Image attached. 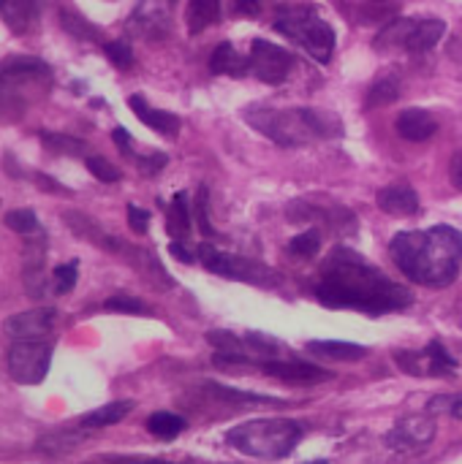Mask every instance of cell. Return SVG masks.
<instances>
[{"mask_svg": "<svg viewBox=\"0 0 462 464\" xmlns=\"http://www.w3.org/2000/svg\"><path fill=\"white\" fill-rule=\"evenodd\" d=\"M185 419L177 416V413H169V411H158L147 419V432L158 440H174L177 435L185 432Z\"/></svg>", "mask_w": 462, "mask_h": 464, "instance_id": "cell-22", "label": "cell"}, {"mask_svg": "<svg viewBox=\"0 0 462 464\" xmlns=\"http://www.w3.org/2000/svg\"><path fill=\"white\" fill-rule=\"evenodd\" d=\"M41 141L49 147V150H57V152H65V155H76V152H84V141L74 139V136H63V133H41Z\"/></svg>", "mask_w": 462, "mask_h": 464, "instance_id": "cell-32", "label": "cell"}, {"mask_svg": "<svg viewBox=\"0 0 462 464\" xmlns=\"http://www.w3.org/2000/svg\"><path fill=\"white\" fill-rule=\"evenodd\" d=\"M210 394L223 400V402H234V405H283V400L270 397V394H253V392H242V389H231L223 383H207Z\"/></svg>", "mask_w": 462, "mask_h": 464, "instance_id": "cell-21", "label": "cell"}, {"mask_svg": "<svg viewBox=\"0 0 462 464\" xmlns=\"http://www.w3.org/2000/svg\"><path fill=\"white\" fill-rule=\"evenodd\" d=\"M193 212H196V226L204 237H215V228L210 223V198H207V185L199 188L196 201H193Z\"/></svg>", "mask_w": 462, "mask_h": 464, "instance_id": "cell-33", "label": "cell"}, {"mask_svg": "<svg viewBox=\"0 0 462 464\" xmlns=\"http://www.w3.org/2000/svg\"><path fill=\"white\" fill-rule=\"evenodd\" d=\"M308 351L324 359H335V362H359L368 356L365 345L357 343H340V340H310Z\"/></svg>", "mask_w": 462, "mask_h": 464, "instance_id": "cell-19", "label": "cell"}, {"mask_svg": "<svg viewBox=\"0 0 462 464\" xmlns=\"http://www.w3.org/2000/svg\"><path fill=\"white\" fill-rule=\"evenodd\" d=\"M251 73L267 84H280L286 82V76L291 73V65H294V57L291 52H286L283 46L272 44V41H264V38H256L251 44Z\"/></svg>", "mask_w": 462, "mask_h": 464, "instance_id": "cell-9", "label": "cell"}, {"mask_svg": "<svg viewBox=\"0 0 462 464\" xmlns=\"http://www.w3.org/2000/svg\"><path fill=\"white\" fill-rule=\"evenodd\" d=\"M400 98V79L398 76H384V79H378L373 87H370V92H368V106H389V103H395Z\"/></svg>", "mask_w": 462, "mask_h": 464, "instance_id": "cell-26", "label": "cell"}, {"mask_svg": "<svg viewBox=\"0 0 462 464\" xmlns=\"http://www.w3.org/2000/svg\"><path fill=\"white\" fill-rule=\"evenodd\" d=\"M191 231V209H188V196L177 193L169 209V234L172 237H185Z\"/></svg>", "mask_w": 462, "mask_h": 464, "instance_id": "cell-27", "label": "cell"}, {"mask_svg": "<svg viewBox=\"0 0 462 464\" xmlns=\"http://www.w3.org/2000/svg\"><path fill=\"white\" fill-rule=\"evenodd\" d=\"M425 356H428V375H433V378H452L455 375L457 359L444 348V343H438V340L428 343Z\"/></svg>", "mask_w": 462, "mask_h": 464, "instance_id": "cell-24", "label": "cell"}, {"mask_svg": "<svg viewBox=\"0 0 462 464\" xmlns=\"http://www.w3.org/2000/svg\"><path fill=\"white\" fill-rule=\"evenodd\" d=\"M52 367V343L46 340H14L8 348V375L22 386H38Z\"/></svg>", "mask_w": 462, "mask_h": 464, "instance_id": "cell-6", "label": "cell"}, {"mask_svg": "<svg viewBox=\"0 0 462 464\" xmlns=\"http://www.w3.org/2000/svg\"><path fill=\"white\" fill-rule=\"evenodd\" d=\"M210 71L226 73V76H245V73H251V57H242L229 41H223L215 46V52L210 57Z\"/></svg>", "mask_w": 462, "mask_h": 464, "instance_id": "cell-17", "label": "cell"}, {"mask_svg": "<svg viewBox=\"0 0 462 464\" xmlns=\"http://www.w3.org/2000/svg\"><path fill=\"white\" fill-rule=\"evenodd\" d=\"M316 299L329 310H359L365 315H387L411 304L406 288L392 283L362 256L343 247L327 258Z\"/></svg>", "mask_w": 462, "mask_h": 464, "instance_id": "cell-1", "label": "cell"}, {"mask_svg": "<svg viewBox=\"0 0 462 464\" xmlns=\"http://www.w3.org/2000/svg\"><path fill=\"white\" fill-rule=\"evenodd\" d=\"M103 310L106 313H123V315H150V310L139 299H131V296H112L103 302Z\"/></svg>", "mask_w": 462, "mask_h": 464, "instance_id": "cell-34", "label": "cell"}, {"mask_svg": "<svg viewBox=\"0 0 462 464\" xmlns=\"http://www.w3.org/2000/svg\"><path fill=\"white\" fill-rule=\"evenodd\" d=\"M5 226L16 234H35L41 228L38 223V215L33 209H14L5 215Z\"/></svg>", "mask_w": 462, "mask_h": 464, "instance_id": "cell-29", "label": "cell"}, {"mask_svg": "<svg viewBox=\"0 0 462 464\" xmlns=\"http://www.w3.org/2000/svg\"><path fill=\"white\" fill-rule=\"evenodd\" d=\"M436 421L430 416H408V419H400L384 438V443L392 449V451H403V454H411V451H422L428 449L433 440H436Z\"/></svg>", "mask_w": 462, "mask_h": 464, "instance_id": "cell-10", "label": "cell"}, {"mask_svg": "<svg viewBox=\"0 0 462 464\" xmlns=\"http://www.w3.org/2000/svg\"><path fill=\"white\" fill-rule=\"evenodd\" d=\"M38 11L41 0H5L0 5V14L14 33H27L38 22Z\"/></svg>", "mask_w": 462, "mask_h": 464, "instance_id": "cell-16", "label": "cell"}, {"mask_svg": "<svg viewBox=\"0 0 462 464\" xmlns=\"http://www.w3.org/2000/svg\"><path fill=\"white\" fill-rule=\"evenodd\" d=\"M128 106L133 109V114L152 130L163 133V136H177L180 130V117L172 114V111H161V109H152L142 95H131L128 98Z\"/></svg>", "mask_w": 462, "mask_h": 464, "instance_id": "cell-15", "label": "cell"}, {"mask_svg": "<svg viewBox=\"0 0 462 464\" xmlns=\"http://www.w3.org/2000/svg\"><path fill=\"white\" fill-rule=\"evenodd\" d=\"M234 11L242 14V16H259L261 0H234Z\"/></svg>", "mask_w": 462, "mask_h": 464, "instance_id": "cell-40", "label": "cell"}, {"mask_svg": "<svg viewBox=\"0 0 462 464\" xmlns=\"http://www.w3.org/2000/svg\"><path fill=\"white\" fill-rule=\"evenodd\" d=\"M60 19H63V27H65L71 35L84 38V41H98V30H95L87 19H82L79 14H74V11H63V14H60Z\"/></svg>", "mask_w": 462, "mask_h": 464, "instance_id": "cell-31", "label": "cell"}, {"mask_svg": "<svg viewBox=\"0 0 462 464\" xmlns=\"http://www.w3.org/2000/svg\"><path fill=\"white\" fill-rule=\"evenodd\" d=\"M112 139H114V144H117L120 150H125V152L131 150V133H128L125 128H114V130H112Z\"/></svg>", "mask_w": 462, "mask_h": 464, "instance_id": "cell-43", "label": "cell"}, {"mask_svg": "<svg viewBox=\"0 0 462 464\" xmlns=\"http://www.w3.org/2000/svg\"><path fill=\"white\" fill-rule=\"evenodd\" d=\"M128 226L133 234H147L150 228V212L136 207V204H128Z\"/></svg>", "mask_w": 462, "mask_h": 464, "instance_id": "cell-38", "label": "cell"}, {"mask_svg": "<svg viewBox=\"0 0 462 464\" xmlns=\"http://www.w3.org/2000/svg\"><path fill=\"white\" fill-rule=\"evenodd\" d=\"M275 30L294 38L297 44H302V49L319 60V63H329L332 52H335V30L329 22H324L316 11V5L310 3H283L278 8V19H275Z\"/></svg>", "mask_w": 462, "mask_h": 464, "instance_id": "cell-5", "label": "cell"}, {"mask_svg": "<svg viewBox=\"0 0 462 464\" xmlns=\"http://www.w3.org/2000/svg\"><path fill=\"white\" fill-rule=\"evenodd\" d=\"M139 166H142V171H144V174H155V171H161V169L166 166V155H163V152L147 155V158H142V160H139Z\"/></svg>", "mask_w": 462, "mask_h": 464, "instance_id": "cell-39", "label": "cell"}, {"mask_svg": "<svg viewBox=\"0 0 462 464\" xmlns=\"http://www.w3.org/2000/svg\"><path fill=\"white\" fill-rule=\"evenodd\" d=\"M199 261L212 272V275H221V277H229V280H242V283H253V285H264V283H275V275L264 266V264H256L251 258H242V256H231V253H221L218 247L212 245H199Z\"/></svg>", "mask_w": 462, "mask_h": 464, "instance_id": "cell-7", "label": "cell"}, {"mask_svg": "<svg viewBox=\"0 0 462 464\" xmlns=\"http://www.w3.org/2000/svg\"><path fill=\"white\" fill-rule=\"evenodd\" d=\"M169 253H172L177 261H182V264H191V261H193V256H191V253L185 250V245H182V242H177V239L169 245Z\"/></svg>", "mask_w": 462, "mask_h": 464, "instance_id": "cell-42", "label": "cell"}, {"mask_svg": "<svg viewBox=\"0 0 462 464\" xmlns=\"http://www.w3.org/2000/svg\"><path fill=\"white\" fill-rule=\"evenodd\" d=\"M447 35V22L444 19H422L417 22V27L411 30L408 41H406V49L408 52H430L433 46H438V41Z\"/></svg>", "mask_w": 462, "mask_h": 464, "instance_id": "cell-18", "label": "cell"}, {"mask_svg": "<svg viewBox=\"0 0 462 464\" xmlns=\"http://www.w3.org/2000/svg\"><path fill=\"white\" fill-rule=\"evenodd\" d=\"M376 204L381 212H387L392 218H406V215H414L419 209V196L408 185H387L378 190Z\"/></svg>", "mask_w": 462, "mask_h": 464, "instance_id": "cell-13", "label": "cell"}, {"mask_svg": "<svg viewBox=\"0 0 462 464\" xmlns=\"http://www.w3.org/2000/svg\"><path fill=\"white\" fill-rule=\"evenodd\" d=\"M321 250V234L316 228L305 231V234H297L291 242H289V253L297 256V258H313L316 253Z\"/></svg>", "mask_w": 462, "mask_h": 464, "instance_id": "cell-28", "label": "cell"}, {"mask_svg": "<svg viewBox=\"0 0 462 464\" xmlns=\"http://www.w3.org/2000/svg\"><path fill=\"white\" fill-rule=\"evenodd\" d=\"M370 3H398V0H370Z\"/></svg>", "mask_w": 462, "mask_h": 464, "instance_id": "cell-45", "label": "cell"}, {"mask_svg": "<svg viewBox=\"0 0 462 464\" xmlns=\"http://www.w3.org/2000/svg\"><path fill=\"white\" fill-rule=\"evenodd\" d=\"M449 177H452V185L462 190V150L452 158V166H449Z\"/></svg>", "mask_w": 462, "mask_h": 464, "instance_id": "cell-41", "label": "cell"}, {"mask_svg": "<svg viewBox=\"0 0 462 464\" xmlns=\"http://www.w3.org/2000/svg\"><path fill=\"white\" fill-rule=\"evenodd\" d=\"M245 120L251 128H256L259 133H264L267 139H272L280 147H300L308 141H319V139L343 133V125L335 114L316 111V109L278 111V109L251 106L245 111Z\"/></svg>", "mask_w": 462, "mask_h": 464, "instance_id": "cell-3", "label": "cell"}, {"mask_svg": "<svg viewBox=\"0 0 462 464\" xmlns=\"http://www.w3.org/2000/svg\"><path fill=\"white\" fill-rule=\"evenodd\" d=\"M302 440V427L291 419H253L226 432V443L242 457L286 459Z\"/></svg>", "mask_w": 462, "mask_h": 464, "instance_id": "cell-4", "label": "cell"}, {"mask_svg": "<svg viewBox=\"0 0 462 464\" xmlns=\"http://www.w3.org/2000/svg\"><path fill=\"white\" fill-rule=\"evenodd\" d=\"M3 3H5V0H0V5H3Z\"/></svg>", "mask_w": 462, "mask_h": 464, "instance_id": "cell-47", "label": "cell"}, {"mask_svg": "<svg viewBox=\"0 0 462 464\" xmlns=\"http://www.w3.org/2000/svg\"><path fill=\"white\" fill-rule=\"evenodd\" d=\"M392 256L411 283L444 288L460 275L462 234L452 226L403 231L392 239Z\"/></svg>", "mask_w": 462, "mask_h": 464, "instance_id": "cell-2", "label": "cell"}, {"mask_svg": "<svg viewBox=\"0 0 462 464\" xmlns=\"http://www.w3.org/2000/svg\"><path fill=\"white\" fill-rule=\"evenodd\" d=\"M76 277H79V264H76V261L60 264V266L54 269V291H57V294H68V291L76 285Z\"/></svg>", "mask_w": 462, "mask_h": 464, "instance_id": "cell-36", "label": "cell"}, {"mask_svg": "<svg viewBox=\"0 0 462 464\" xmlns=\"http://www.w3.org/2000/svg\"><path fill=\"white\" fill-rule=\"evenodd\" d=\"M54 324H57V313L49 310V307H38V310H27V313L11 315L3 324V332L11 340H44L52 332Z\"/></svg>", "mask_w": 462, "mask_h": 464, "instance_id": "cell-12", "label": "cell"}, {"mask_svg": "<svg viewBox=\"0 0 462 464\" xmlns=\"http://www.w3.org/2000/svg\"><path fill=\"white\" fill-rule=\"evenodd\" d=\"M417 27V22L411 19H398L392 24H387L378 35H376V49H392V46H406L411 30Z\"/></svg>", "mask_w": 462, "mask_h": 464, "instance_id": "cell-25", "label": "cell"}, {"mask_svg": "<svg viewBox=\"0 0 462 464\" xmlns=\"http://www.w3.org/2000/svg\"><path fill=\"white\" fill-rule=\"evenodd\" d=\"M123 464H172V462H166V459H128V462H123Z\"/></svg>", "mask_w": 462, "mask_h": 464, "instance_id": "cell-44", "label": "cell"}, {"mask_svg": "<svg viewBox=\"0 0 462 464\" xmlns=\"http://www.w3.org/2000/svg\"><path fill=\"white\" fill-rule=\"evenodd\" d=\"M259 367H261L264 375L278 378V381L291 383V386H316V383H327V381L335 378L329 370H321L316 364L297 362V359H267Z\"/></svg>", "mask_w": 462, "mask_h": 464, "instance_id": "cell-11", "label": "cell"}, {"mask_svg": "<svg viewBox=\"0 0 462 464\" xmlns=\"http://www.w3.org/2000/svg\"><path fill=\"white\" fill-rule=\"evenodd\" d=\"M308 464H329V462H324V459H316V462H308Z\"/></svg>", "mask_w": 462, "mask_h": 464, "instance_id": "cell-46", "label": "cell"}, {"mask_svg": "<svg viewBox=\"0 0 462 464\" xmlns=\"http://www.w3.org/2000/svg\"><path fill=\"white\" fill-rule=\"evenodd\" d=\"M395 362H398V367H400L406 375H414V378H425V375H428V356H425V351H422V353L398 351V353H395Z\"/></svg>", "mask_w": 462, "mask_h": 464, "instance_id": "cell-30", "label": "cell"}, {"mask_svg": "<svg viewBox=\"0 0 462 464\" xmlns=\"http://www.w3.org/2000/svg\"><path fill=\"white\" fill-rule=\"evenodd\" d=\"M49 65L35 57H11L0 65V101H14L19 98L25 87H35L38 82L49 84Z\"/></svg>", "mask_w": 462, "mask_h": 464, "instance_id": "cell-8", "label": "cell"}, {"mask_svg": "<svg viewBox=\"0 0 462 464\" xmlns=\"http://www.w3.org/2000/svg\"><path fill=\"white\" fill-rule=\"evenodd\" d=\"M218 16H221V0H191L188 14H185L188 30L196 35V33L207 30L212 22H218Z\"/></svg>", "mask_w": 462, "mask_h": 464, "instance_id": "cell-23", "label": "cell"}, {"mask_svg": "<svg viewBox=\"0 0 462 464\" xmlns=\"http://www.w3.org/2000/svg\"><path fill=\"white\" fill-rule=\"evenodd\" d=\"M131 411H133V402H131V400H117V402H109V405H103V408L90 411L87 416H82V427H87V430H101V427L120 424Z\"/></svg>", "mask_w": 462, "mask_h": 464, "instance_id": "cell-20", "label": "cell"}, {"mask_svg": "<svg viewBox=\"0 0 462 464\" xmlns=\"http://www.w3.org/2000/svg\"><path fill=\"white\" fill-rule=\"evenodd\" d=\"M436 130H438V122L425 109H406L398 117V133L406 141H428L436 136Z\"/></svg>", "mask_w": 462, "mask_h": 464, "instance_id": "cell-14", "label": "cell"}, {"mask_svg": "<svg viewBox=\"0 0 462 464\" xmlns=\"http://www.w3.org/2000/svg\"><path fill=\"white\" fill-rule=\"evenodd\" d=\"M87 169H90V174L95 177V179H101V182H120V169L117 166H112L106 158H101V155H90L87 158Z\"/></svg>", "mask_w": 462, "mask_h": 464, "instance_id": "cell-35", "label": "cell"}, {"mask_svg": "<svg viewBox=\"0 0 462 464\" xmlns=\"http://www.w3.org/2000/svg\"><path fill=\"white\" fill-rule=\"evenodd\" d=\"M103 52H106V57L117 65V68H131L133 65V52H131V46L128 44H123V41H112V44H106L103 46Z\"/></svg>", "mask_w": 462, "mask_h": 464, "instance_id": "cell-37", "label": "cell"}]
</instances>
